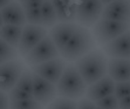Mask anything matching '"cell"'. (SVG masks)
<instances>
[{
    "mask_svg": "<svg viewBox=\"0 0 130 109\" xmlns=\"http://www.w3.org/2000/svg\"><path fill=\"white\" fill-rule=\"evenodd\" d=\"M107 64L108 56L104 54V52L102 49L94 48L76 60L74 65L86 86H89L107 75Z\"/></svg>",
    "mask_w": 130,
    "mask_h": 109,
    "instance_id": "cell-1",
    "label": "cell"
},
{
    "mask_svg": "<svg viewBox=\"0 0 130 109\" xmlns=\"http://www.w3.org/2000/svg\"><path fill=\"white\" fill-rule=\"evenodd\" d=\"M96 46L91 30L87 27L77 25L73 35L63 48L60 51V56L66 62H75L88 52L93 51Z\"/></svg>",
    "mask_w": 130,
    "mask_h": 109,
    "instance_id": "cell-2",
    "label": "cell"
},
{
    "mask_svg": "<svg viewBox=\"0 0 130 109\" xmlns=\"http://www.w3.org/2000/svg\"><path fill=\"white\" fill-rule=\"evenodd\" d=\"M55 87L59 96L72 99V100H80L85 96L87 86L76 69L75 65L69 62L68 65H66Z\"/></svg>",
    "mask_w": 130,
    "mask_h": 109,
    "instance_id": "cell-3",
    "label": "cell"
},
{
    "mask_svg": "<svg viewBox=\"0 0 130 109\" xmlns=\"http://www.w3.org/2000/svg\"><path fill=\"white\" fill-rule=\"evenodd\" d=\"M129 29V22H120L100 18L91 27V34L94 36L96 45L102 47Z\"/></svg>",
    "mask_w": 130,
    "mask_h": 109,
    "instance_id": "cell-4",
    "label": "cell"
},
{
    "mask_svg": "<svg viewBox=\"0 0 130 109\" xmlns=\"http://www.w3.org/2000/svg\"><path fill=\"white\" fill-rule=\"evenodd\" d=\"M59 56H60V53H59L58 48L55 47L54 42L52 41L51 36L47 34L35 47H33L25 55L24 61L27 66L33 67L35 65L59 58Z\"/></svg>",
    "mask_w": 130,
    "mask_h": 109,
    "instance_id": "cell-5",
    "label": "cell"
},
{
    "mask_svg": "<svg viewBox=\"0 0 130 109\" xmlns=\"http://www.w3.org/2000/svg\"><path fill=\"white\" fill-rule=\"evenodd\" d=\"M103 7L100 0H82L76 6L75 22L80 26L91 28L101 18Z\"/></svg>",
    "mask_w": 130,
    "mask_h": 109,
    "instance_id": "cell-6",
    "label": "cell"
},
{
    "mask_svg": "<svg viewBox=\"0 0 130 109\" xmlns=\"http://www.w3.org/2000/svg\"><path fill=\"white\" fill-rule=\"evenodd\" d=\"M47 34H48V29L43 26L26 24L22 27L21 38H20L19 45L17 47L18 53L24 58L25 55L33 47H35Z\"/></svg>",
    "mask_w": 130,
    "mask_h": 109,
    "instance_id": "cell-7",
    "label": "cell"
},
{
    "mask_svg": "<svg viewBox=\"0 0 130 109\" xmlns=\"http://www.w3.org/2000/svg\"><path fill=\"white\" fill-rule=\"evenodd\" d=\"M24 69V62L19 59L3 62L0 65V89L6 93L12 89Z\"/></svg>",
    "mask_w": 130,
    "mask_h": 109,
    "instance_id": "cell-8",
    "label": "cell"
},
{
    "mask_svg": "<svg viewBox=\"0 0 130 109\" xmlns=\"http://www.w3.org/2000/svg\"><path fill=\"white\" fill-rule=\"evenodd\" d=\"M66 65V61L61 56H59V58L52 59V60L45 61V62H41L39 65L30 67V70H32V73L39 75L40 77L47 80L53 85H56Z\"/></svg>",
    "mask_w": 130,
    "mask_h": 109,
    "instance_id": "cell-9",
    "label": "cell"
},
{
    "mask_svg": "<svg viewBox=\"0 0 130 109\" xmlns=\"http://www.w3.org/2000/svg\"><path fill=\"white\" fill-rule=\"evenodd\" d=\"M33 97L42 107H46L58 96L56 87L47 80L33 73Z\"/></svg>",
    "mask_w": 130,
    "mask_h": 109,
    "instance_id": "cell-10",
    "label": "cell"
},
{
    "mask_svg": "<svg viewBox=\"0 0 130 109\" xmlns=\"http://www.w3.org/2000/svg\"><path fill=\"white\" fill-rule=\"evenodd\" d=\"M101 49L108 58L130 59V29L102 46Z\"/></svg>",
    "mask_w": 130,
    "mask_h": 109,
    "instance_id": "cell-11",
    "label": "cell"
},
{
    "mask_svg": "<svg viewBox=\"0 0 130 109\" xmlns=\"http://www.w3.org/2000/svg\"><path fill=\"white\" fill-rule=\"evenodd\" d=\"M101 18L130 24V1L129 0H114L112 3L103 7Z\"/></svg>",
    "mask_w": 130,
    "mask_h": 109,
    "instance_id": "cell-12",
    "label": "cell"
},
{
    "mask_svg": "<svg viewBox=\"0 0 130 109\" xmlns=\"http://www.w3.org/2000/svg\"><path fill=\"white\" fill-rule=\"evenodd\" d=\"M115 83L116 82L107 74L106 76H103L102 79H100L99 81L87 86L85 95L87 99L95 102V101L103 99V97L108 96V95L114 94Z\"/></svg>",
    "mask_w": 130,
    "mask_h": 109,
    "instance_id": "cell-13",
    "label": "cell"
},
{
    "mask_svg": "<svg viewBox=\"0 0 130 109\" xmlns=\"http://www.w3.org/2000/svg\"><path fill=\"white\" fill-rule=\"evenodd\" d=\"M76 26H77L76 22H58L53 27H51L48 35L51 36L55 47L58 48L59 53L68 42V40L73 35Z\"/></svg>",
    "mask_w": 130,
    "mask_h": 109,
    "instance_id": "cell-14",
    "label": "cell"
},
{
    "mask_svg": "<svg viewBox=\"0 0 130 109\" xmlns=\"http://www.w3.org/2000/svg\"><path fill=\"white\" fill-rule=\"evenodd\" d=\"M107 74L115 82L130 80V59L108 58Z\"/></svg>",
    "mask_w": 130,
    "mask_h": 109,
    "instance_id": "cell-15",
    "label": "cell"
},
{
    "mask_svg": "<svg viewBox=\"0 0 130 109\" xmlns=\"http://www.w3.org/2000/svg\"><path fill=\"white\" fill-rule=\"evenodd\" d=\"M0 13H1L4 25H15V26H22V27L26 25L24 8L17 0L1 8Z\"/></svg>",
    "mask_w": 130,
    "mask_h": 109,
    "instance_id": "cell-16",
    "label": "cell"
},
{
    "mask_svg": "<svg viewBox=\"0 0 130 109\" xmlns=\"http://www.w3.org/2000/svg\"><path fill=\"white\" fill-rule=\"evenodd\" d=\"M59 22H75L76 5L73 0H52Z\"/></svg>",
    "mask_w": 130,
    "mask_h": 109,
    "instance_id": "cell-17",
    "label": "cell"
},
{
    "mask_svg": "<svg viewBox=\"0 0 130 109\" xmlns=\"http://www.w3.org/2000/svg\"><path fill=\"white\" fill-rule=\"evenodd\" d=\"M22 33V26L15 25H3L0 28V39L11 45L12 47H18Z\"/></svg>",
    "mask_w": 130,
    "mask_h": 109,
    "instance_id": "cell-18",
    "label": "cell"
},
{
    "mask_svg": "<svg viewBox=\"0 0 130 109\" xmlns=\"http://www.w3.org/2000/svg\"><path fill=\"white\" fill-rule=\"evenodd\" d=\"M41 18H42L43 27L46 28L53 27L59 22L52 0H43L42 6H41Z\"/></svg>",
    "mask_w": 130,
    "mask_h": 109,
    "instance_id": "cell-19",
    "label": "cell"
},
{
    "mask_svg": "<svg viewBox=\"0 0 130 109\" xmlns=\"http://www.w3.org/2000/svg\"><path fill=\"white\" fill-rule=\"evenodd\" d=\"M14 87L19 88V89H21L26 93L32 94V91H33V73H32V70L25 68L22 70L21 75L19 76Z\"/></svg>",
    "mask_w": 130,
    "mask_h": 109,
    "instance_id": "cell-20",
    "label": "cell"
},
{
    "mask_svg": "<svg viewBox=\"0 0 130 109\" xmlns=\"http://www.w3.org/2000/svg\"><path fill=\"white\" fill-rule=\"evenodd\" d=\"M46 107H47L46 109H77V101L62 96H56Z\"/></svg>",
    "mask_w": 130,
    "mask_h": 109,
    "instance_id": "cell-21",
    "label": "cell"
},
{
    "mask_svg": "<svg viewBox=\"0 0 130 109\" xmlns=\"http://www.w3.org/2000/svg\"><path fill=\"white\" fill-rule=\"evenodd\" d=\"M18 49L0 39V59L3 60V62L18 59Z\"/></svg>",
    "mask_w": 130,
    "mask_h": 109,
    "instance_id": "cell-22",
    "label": "cell"
},
{
    "mask_svg": "<svg viewBox=\"0 0 130 109\" xmlns=\"http://www.w3.org/2000/svg\"><path fill=\"white\" fill-rule=\"evenodd\" d=\"M36 108H42V106L34 97L26 99V100H20V101H11L9 102V109H36Z\"/></svg>",
    "mask_w": 130,
    "mask_h": 109,
    "instance_id": "cell-23",
    "label": "cell"
},
{
    "mask_svg": "<svg viewBox=\"0 0 130 109\" xmlns=\"http://www.w3.org/2000/svg\"><path fill=\"white\" fill-rule=\"evenodd\" d=\"M26 24L43 26L41 18V8H24Z\"/></svg>",
    "mask_w": 130,
    "mask_h": 109,
    "instance_id": "cell-24",
    "label": "cell"
},
{
    "mask_svg": "<svg viewBox=\"0 0 130 109\" xmlns=\"http://www.w3.org/2000/svg\"><path fill=\"white\" fill-rule=\"evenodd\" d=\"M95 106L102 109H118V100L114 94L95 101Z\"/></svg>",
    "mask_w": 130,
    "mask_h": 109,
    "instance_id": "cell-25",
    "label": "cell"
},
{
    "mask_svg": "<svg viewBox=\"0 0 130 109\" xmlns=\"http://www.w3.org/2000/svg\"><path fill=\"white\" fill-rule=\"evenodd\" d=\"M114 95L116 96L117 100H120V99H122V97L129 96L130 95V81L116 82Z\"/></svg>",
    "mask_w": 130,
    "mask_h": 109,
    "instance_id": "cell-26",
    "label": "cell"
},
{
    "mask_svg": "<svg viewBox=\"0 0 130 109\" xmlns=\"http://www.w3.org/2000/svg\"><path fill=\"white\" fill-rule=\"evenodd\" d=\"M8 99L9 102L11 101H20V100H26V99H32L33 97V94H29V93H26V91L21 90L17 87H13L12 89H9L8 91Z\"/></svg>",
    "mask_w": 130,
    "mask_h": 109,
    "instance_id": "cell-27",
    "label": "cell"
},
{
    "mask_svg": "<svg viewBox=\"0 0 130 109\" xmlns=\"http://www.w3.org/2000/svg\"><path fill=\"white\" fill-rule=\"evenodd\" d=\"M77 109H96L95 103L87 97H82L77 102Z\"/></svg>",
    "mask_w": 130,
    "mask_h": 109,
    "instance_id": "cell-28",
    "label": "cell"
},
{
    "mask_svg": "<svg viewBox=\"0 0 130 109\" xmlns=\"http://www.w3.org/2000/svg\"><path fill=\"white\" fill-rule=\"evenodd\" d=\"M0 109H9V99L6 91L0 89Z\"/></svg>",
    "mask_w": 130,
    "mask_h": 109,
    "instance_id": "cell-29",
    "label": "cell"
},
{
    "mask_svg": "<svg viewBox=\"0 0 130 109\" xmlns=\"http://www.w3.org/2000/svg\"><path fill=\"white\" fill-rule=\"evenodd\" d=\"M118 109H130V95L118 100Z\"/></svg>",
    "mask_w": 130,
    "mask_h": 109,
    "instance_id": "cell-30",
    "label": "cell"
},
{
    "mask_svg": "<svg viewBox=\"0 0 130 109\" xmlns=\"http://www.w3.org/2000/svg\"><path fill=\"white\" fill-rule=\"evenodd\" d=\"M43 1H32L28 4H22V8H41Z\"/></svg>",
    "mask_w": 130,
    "mask_h": 109,
    "instance_id": "cell-31",
    "label": "cell"
},
{
    "mask_svg": "<svg viewBox=\"0 0 130 109\" xmlns=\"http://www.w3.org/2000/svg\"><path fill=\"white\" fill-rule=\"evenodd\" d=\"M12 1H14V0H0V9L4 8L5 6H7V5L11 4Z\"/></svg>",
    "mask_w": 130,
    "mask_h": 109,
    "instance_id": "cell-32",
    "label": "cell"
},
{
    "mask_svg": "<svg viewBox=\"0 0 130 109\" xmlns=\"http://www.w3.org/2000/svg\"><path fill=\"white\" fill-rule=\"evenodd\" d=\"M20 5L22 4H28V3H32V1H43V0H17Z\"/></svg>",
    "mask_w": 130,
    "mask_h": 109,
    "instance_id": "cell-33",
    "label": "cell"
},
{
    "mask_svg": "<svg viewBox=\"0 0 130 109\" xmlns=\"http://www.w3.org/2000/svg\"><path fill=\"white\" fill-rule=\"evenodd\" d=\"M101 3L103 4V6H106V5H108V4H110V3H112L114 0H100Z\"/></svg>",
    "mask_w": 130,
    "mask_h": 109,
    "instance_id": "cell-34",
    "label": "cell"
},
{
    "mask_svg": "<svg viewBox=\"0 0 130 109\" xmlns=\"http://www.w3.org/2000/svg\"><path fill=\"white\" fill-rule=\"evenodd\" d=\"M3 25H4V21H3V18H1V13H0V28H1Z\"/></svg>",
    "mask_w": 130,
    "mask_h": 109,
    "instance_id": "cell-35",
    "label": "cell"
},
{
    "mask_svg": "<svg viewBox=\"0 0 130 109\" xmlns=\"http://www.w3.org/2000/svg\"><path fill=\"white\" fill-rule=\"evenodd\" d=\"M1 64H3V60H1V59H0V65H1Z\"/></svg>",
    "mask_w": 130,
    "mask_h": 109,
    "instance_id": "cell-36",
    "label": "cell"
},
{
    "mask_svg": "<svg viewBox=\"0 0 130 109\" xmlns=\"http://www.w3.org/2000/svg\"><path fill=\"white\" fill-rule=\"evenodd\" d=\"M96 109H102V108H99V107H96Z\"/></svg>",
    "mask_w": 130,
    "mask_h": 109,
    "instance_id": "cell-37",
    "label": "cell"
},
{
    "mask_svg": "<svg viewBox=\"0 0 130 109\" xmlns=\"http://www.w3.org/2000/svg\"><path fill=\"white\" fill-rule=\"evenodd\" d=\"M36 109H43V107H42V108H36Z\"/></svg>",
    "mask_w": 130,
    "mask_h": 109,
    "instance_id": "cell-38",
    "label": "cell"
},
{
    "mask_svg": "<svg viewBox=\"0 0 130 109\" xmlns=\"http://www.w3.org/2000/svg\"><path fill=\"white\" fill-rule=\"evenodd\" d=\"M129 81H130V80H129Z\"/></svg>",
    "mask_w": 130,
    "mask_h": 109,
    "instance_id": "cell-39",
    "label": "cell"
},
{
    "mask_svg": "<svg viewBox=\"0 0 130 109\" xmlns=\"http://www.w3.org/2000/svg\"><path fill=\"white\" fill-rule=\"evenodd\" d=\"M129 1H130V0H129Z\"/></svg>",
    "mask_w": 130,
    "mask_h": 109,
    "instance_id": "cell-40",
    "label": "cell"
}]
</instances>
